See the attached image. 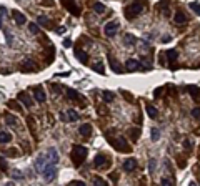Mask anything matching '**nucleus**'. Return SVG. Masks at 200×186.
I'll list each match as a JSON object with an SVG mask.
<instances>
[{
  "mask_svg": "<svg viewBox=\"0 0 200 186\" xmlns=\"http://www.w3.org/2000/svg\"><path fill=\"white\" fill-rule=\"evenodd\" d=\"M14 18H15V22H17L18 25H23V23H27L25 15H23V14H20V12H17V10L14 12Z\"/></svg>",
  "mask_w": 200,
  "mask_h": 186,
  "instance_id": "obj_13",
  "label": "nucleus"
},
{
  "mask_svg": "<svg viewBox=\"0 0 200 186\" xmlns=\"http://www.w3.org/2000/svg\"><path fill=\"white\" fill-rule=\"evenodd\" d=\"M153 169H155V160H150V163H149V171L153 173Z\"/></svg>",
  "mask_w": 200,
  "mask_h": 186,
  "instance_id": "obj_39",
  "label": "nucleus"
},
{
  "mask_svg": "<svg viewBox=\"0 0 200 186\" xmlns=\"http://www.w3.org/2000/svg\"><path fill=\"white\" fill-rule=\"evenodd\" d=\"M93 70H95L97 73H104L105 70H104V65H102V61H95L93 63Z\"/></svg>",
  "mask_w": 200,
  "mask_h": 186,
  "instance_id": "obj_27",
  "label": "nucleus"
},
{
  "mask_svg": "<svg viewBox=\"0 0 200 186\" xmlns=\"http://www.w3.org/2000/svg\"><path fill=\"white\" fill-rule=\"evenodd\" d=\"M112 141V144L117 148L118 151H130V146H129V143H127V140L125 138H115V140H110Z\"/></svg>",
  "mask_w": 200,
  "mask_h": 186,
  "instance_id": "obj_4",
  "label": "nucleus"
},
{
  "mask_svg": "<svg viewBox=\"0 0 200 186\" xmlns=\"http://www.w3.org/2000/svg\"><path fill=\"white\" fill-rule=\"evenodd\" d=\"M75 55H77V58L82 61V63H87L88 57H87V53H85V52H82V50H79V48H77V50H75Z\"/></svg>",
  "mask_w": 200,
  "mask_h": 186,
  "instance_id": "obj_17",
  "label": "nucleus"
},
{
  "mask_svg": "<svg viewBox=\"0 0 200 186\" xmlns=\"http://www.w3.org/2000/svg\"><path fill=\"white\" fill-rule=\"evenodd\" d=\"M104 32H105V35H107L108 38H113V37L117 35V32H118V23L117 22H108L107 25L104 27Z\"/></svg>",
  "mask_w": 200,
  "mask_h": 186,
  "instance_id": "obj_6",
  "label": "nucleus"
},
{
  "mask_svg": "<svg viewBox=\"0 0 200 186\" xmlns=\"http://www.w3.org/2000/svg\"><path fill=\"white\" fill-rule=\"evenodd\" d=\"M183 144H185V148H190V141H189V140H185V141H183Z\"/></svg>",
  "mask_w": 200,
  "mask_h": 186,
  "instance_id": "obj_45",
  "label": "nucleus"
},
{
  "mask_svg": "<svg viewBox=\"0 0 200 186\" xmlns=\"http://www.w3.org/2000/svg\"><path fill=\"white\" fill-rule=\"evenodd\" d=\"M39 23H40V25H47V23H48V18L43 17V15H40V17H39Z\"/></svg>",
  "mask_w": 200,
  "mask_h": 186,
  "instance_id": "obj_37",
  "label": "nucleus"
},
{
  "mask_svg": "<svg viewBox=\"0 0 200 186\" xmlns=\"http://www.w3.org/2000/svg\"><path fill=\"white\" fill-rule=\"evenodd\" d=\"M173 20L177 23H185L187 22V17L182 14V12H177V14H175V17H173Z\"/></svg>",
  "mask_w": 200,
  "mask_h": 186,
  "instance_id": "obj_20",
  "label": "nucleus"
},
{
  "mask_svg": "<svg viewBox=\"0 0 200 186\" xmlns=\"http://www.w3.org/2000/svg\"><path fill=\"white\" fill-rule=\"evenodd\" d=\"M45 155H39V158H37V163H35V169L37 171H43V163H45Z\"/></svg>",
  "mask_w": 200,
  "mask_h": 186,
  "instance_id": "obj_12",
  "label": "nucleus"
},
{
  "mask_svg": "<svg viewBox=\"0 0 200 186\" xmlns=\"http://www.w3.org/2000/svg\"><path fill=\"white\" fill-rule=\"evenodd\" d=\"M110 161L107 160V155H97L95 156V161H93V166L99 168V169H105L108 168Z\"/></svg>",
  "mask_w": 200,
  "mask_h": 186,
  "instance_id": "obj_5",
  "label": "nucleus"
},
{
  "mask_svg": "<svg viewBox=\"0 0 200 186\" xmlns=\"http://www.w3.org/2000/svg\"><path fill=\"white\" fill-rule=\"evenodd\" d=\"M110 63H112V68H113V70H115V72H117V73H120V72H122V70H120V68H118V63H117V61H115V60H113V58H110Z\"/></svg>",
  "mask_w": 200,
  "mask_h": 186,
  "instance_id": "obj_33",
  "label": "nucleus"
},
{
  "mask_svg": "<svg viewBox=\"0 0 200 186\" xmlns=\"http://www.w3.org/2000/svg\"><path fill=\"white\" fill-rule=\"evenodd\" d=\"M190 186H197V183H195V181H192V183H190Z\"/></svg>",
  "mask_w": 200,
  "mask_h": 186,
  "instance_id": "obj_47",
  "label": "nucleus"
},
{
  "mask_svg": "<svg viewBox=\"0 0 200 186\" xmlns=\"http://www.w3.org/2000/svg\"><path fill=\"white\" fill-rule=\"evenodd\" d=\"M93 184H95V186H108L107 181L102 180V178H93Z\"/></svg>",
  "mask_w": 200,
  "mask_h": 186,
  "instance_id": "obj_28",
  "label": "nucleus"
},
{
  "mask_svg": "<svg viewBox=\"0 0 200 186\" xmlns=\"http://www.w3.org/2000/svg\"><path fill=\"white\" fill-rule=\"evenodd\" d=\"M170 40H172V37H170V35H165L164 38H162V42H164V43H167V42H170Z\"/></svg>",
  "mask_w": 200,
  "mask_h": 186,
  "instance_id": "obj_43",
  "label": "nucleus"
},
{
  "mask_svg": "<svg viewBox=\"0 0 200 186\" xmlns=\"http://www.w3.org/2000/svg\"><path fill=\"white\" fill-rule=\"evenodd\" d=\"M189 90L192 92L190 95H192V97L195 98V101H200V95H198V93H200V88H192V86H190Z\"/></svg>",
  "mask_w": 200,
  "mask_h": 186,
  "instance_id": "obj_24",
  "label": "nucleus"
},
{
  "mask_svg": "<svg viewBox=\"0 0 200 186\" xmlns=\"http://www.w3.org/2000/svg\"><path fill=\"white\" fill-rule=\"evenodd\" d=\"M0 169H2L3 173H7V161L3 158H0Z\"/></svg>",
  "mask_w": 200,
  "mask_h": 186,
  "instance_id": "obj_35",
  "label": "nucleus"
},
{
  "mask_svg": "<svg viewBox=\"0 0 200 186\" xmlns=\"http://www.w3.org/2000/svg\"><path fill=\"white\" fill-rule=\"evenodd\" d=\"M192 115H194L195 118H200V108H194L192 110Z\"/></svg>",
  "mask_w": 200,
  "mask_h": 186,
  "instance_id": "obj_40",
  "label": "nucleus"
},
{
  "mask_svg": "<svg viewBox=\"0 0 200 186\" xmlns=\"http://www.w3.org/2000/svg\"><path fill=\"white\" fill-rule=\"evenodd\" d=\"M177 58H178V53L175 50H169V52H167V60L170 61V65H173Z\"/></svg>",
  "mask_w": 200,
  "mask_h": 186,
  "instance_id": "obj_14",
  "label": "nucleus"
},
{
  "mask_svg": "<svg viewBox=\"0 0 200 186\" xmlns=\"http://www.w3.org/2000/svg\"><path fill=\"white\" fill-rule=\"evenodd\" d=\"M150 138H152L153 141H157V140L160 138V131H158L157 128H152V135H150Z\"/></svg>",
  "mask_w": 200,
  "mask_h": 186,
  "instance_id": "obj_29",
  "label": "nucleus"
},
{
  "mask_svg": "<svg viewBox=\"0 0 200 186\" xmlns=\"http://www.w3.org/2000/svg\"><path fill=\"white\" fill-rule=\"evenodd\" d=\"M125 43H129V45H133V43H135V37H133V35H125Z\"/></svg>",
  "mask_w": 200,
  "mask_h": 186,
  "instance_id": "obj_31",
  "label": "nucleus"
},
{
  "mask_svg": "<svg viewBox=\"0 0 200 186\" xmlns=\"http://www.w3.org/2000/svg\"><path fill=\"white\" fill-rule=\"evenodd\" d=\"M72 186H85V183H84V181H73Z\"/></svg>",
  "mask_w": 200,
  "mask_h": 186,
  "instance_id": "obj_42",
  "label": "nucleus"
},
{
  "mask_svg": "<svg viewBox=\"0 0 200 186\" xmlns=\"http://www.w3.org/2000/svg\"><path fill=\"white\" fill-rule=\"evenodd\" d=\"M102 100H104L105 103H112V101H113V93H110V92H102Z\"/></svg>",
  "mask_w": 200,
  "mask_h": 186,
  "instance_id": "obj_19",
  "label": "nucleus"
},
{
  "mask_svg": "<svg viewBox=\"0 0 200 186\" xmlns=\"http://www.w3.org/2000/svg\"><path fill=\"white\" fill-rule=\"evenodd\" d=\"M130 133H132V140L135 141V140L138 138V133H140V130H138V128H132V130H130Z\"/></svg>",
  "mask_w": 200,
  "mask_h": 186,
  "instance_id": "obj_32",
  "label": "nucleus"
},
{
  "mask_svg": "<svg viewBox=\"0 0 200 186\" xmlns=\"http://www.w3.org/2000/svg\"><path fill=\"white\" fill-rule=\"evenodd\" d=\"M147 113H149L150 118H155V117L158 115V111H157V108H155V106H147Z\"/></svg>",
  "mask_w": 200,
  "mask_h": 186,
  "instance_id": "obj_23",
  "label": "nucleus"
},
{
  "mask_svg": "<svg viewBox=\"0 0 200 186\" xmlns=\"http://www.w3.org/2000/svg\"><path fill=\"white\" fill-rule=\"evenodd\" d=\"M138 67H140V63H138L137 60H129L127 61V70H130V72H135V70H138Z\"/></svg>",
  "mask_w": 200,
  "mask_h": 186,
  "instance_id": "obj_15",
  "label": "nucleus"
},
{
  "mask_svg": "<svg viewBox=\"0 0 200 186\" xmlns=\"http://www.w3.org/2000/svg\"><path fill=\"white\" fill-rule=\"evenodd\" d=\"M15 120H17L15 117H12V115H7V118H5V123H7V125H9V126H15V125H17V121H15Z\"/></svg>",
  "mask_w": 200,
  "mask_h": 186,
  "instance_id": "obj_25",
  "label": "nucleus"
},
{
  "mask_svg": "<svg viewBox=\"0 0 200 186\" xmlns=\"http://www.w3.org/2000/svg\"><path fill=\"white\" fill-rule=\"evenodd\" d=\"M93 10H95V14H104V12H105V5H104V3H100V2H97L95 3V5H93Z\"/></svg>",
  "mask_w": 200,
  "mask_h": 186,
  "instance_id": "obj_21",
  "label": "nucleus"
},
{
  "mask_svg": "<svg viewBox=\"0 0 200 186\" xmlns=\"http://www.w3.org/2000/svg\"><path fill=\"white\" fill-rule=\"evenodd\" d=\"M189 7H190V10H194V14L200 15V3H197V2H192Z\"/></svg>",
  "mask_w": 200,
  "mask_h": 186,
  "instance_id": "obj_26",
  "label": "nucleus"
},
{
  "mask_svg": "<svg viewBox=\"0 0 200 186\" xmlns=\"http://www.w3.org/2000/svg\"><path fill=\"white\" fill-rule=\"evenodd\" d=\"M142 9H144L142 2H140V0H137V2H133L132 5H129L127 9H125V17H127V18H135L137 15L142 12Z\"/></svg>",
  "mask_w": 200,
  "mask_h": 186,
  "instance_id": "obj_2",
  "label": "nucleus"
},
{
  "mask_svg": "<svg viewBox=\"0 0 200 186\" xmlns=\"http://www.w3.org/2000/svg\"><path fill=\"white\" fill-rule=\"evenodd\" d=\"M5 38H7V42H9V45L14 43V37H12V34L9 30H5Z\"/></svg>",
  "mask_w": 200,
  "mask_h": 186,
  "instance_id": "obj_34",
  "label": "nucleus"
},
{
  "mask_svg": "<svg viewBox=\"0 0 200 186\" xmlns=\"http://www.w3.org/2000/svg\"><path fill=\"white\" fill-rule=\"evenodd\" d=\"M12 140V135L7 131H0V143H9Z\"/></svg>",
  "mask_w": 200,
  "mask_h": 186,
  "instance_id": "obj_18",
  "label": "nucleus"
},
{
  "mask_svg": "<svg viewBox=\"0 0 200 186\" xmlns=\"http://www.w3.org/2000/svg\"><path fill=\"white\" fill-rule=\"evenodd\" d=\"M45 158H47V164H55L57 166V163H59V153H57L55 148H50L47 151Z\"/></svg>",
  "mask_w": 200,
  "mask_h": 186,
  "instance_id": "obj_7",
  "label": "nucleus"
},
{
  "mask_svg": "<svg viewBox=\"0 0 200 186\" xmlns=\"http://www.w3.org/2000/svg\"><path fill=\"white\" fill-rule=\"evenodd\" d=\"M0 28H2V14H0Z\"/></svg>",
  "mask_w": 200,
  "mask_h": 186,
  "instance_id": "obj_46",
  "label": "nucleus"
},
{
  "mask_svg": "<svg viewBox=\"0 0 200 186\" xmlns=\"http://www.w3.org/2000/svg\"><path fill=\"white\" fill-rule=\"evenodd\" d=\"M162 186H173V181H172V180H167V178H164V180H162Z\"/></svg>",
  "mask_w": 200,
  "mask_h": 186,
  "instance_id": "obj_38",
  "label": "nucleus"
},
{
  "mask_svg": "<svg viewBox=\"0 0 200 186\" xmlns=\"http://www.w3.org/2000/svg\"><path fill=\"white\" fill-rule=\"evenodd\" d=\"M65 113H67V121H77V120H79V113H77V111L68 110V111H65Z\"/></svg>",
  "mask_w": 200,
  "mask_h": 186,
  "instance_id": "obj_16",
  "label": "nucleus"
},
{
  "mask_svg": "<svg viewBox=\"0 0 200 186\" xmlns=\"http://www.w3.org/2000/svg\"><path fill=\"white\" fill-rule=\"evenodd\" d=\"M18 101H20V103H23V106H25V108H30V106H32V98L28 97V95H27L25 92L18 93Z\"/></svg>",
  "mask_w": 200,
  "mask_h": 186,
  "instance_id": "obj_8",
  "label": "nucleus"
},
{
  "mask_svg": "<svg viewBox=\"0 0 200 186\" xmlns=\"http://www.w3.org/2000/svg\"><path fill=\"white\" fill-rule=\"evenodd\" d=\"M68 98H70V100H80V101L84 100V98L80 97V95L77 93L75 90H68Z\"/></svg>",
  "mask_w": 200,
  "mask_h": 186,
  "instance_id": "obj_22",
  "label": "nucleus"
},
{
  "mask_svg": "<svg viewBox=\"0 0 200 186\" xmlns=\"http://www.w3.org/2000/svg\"><path fill=\"white\" fill-rule=\"evenodd\" d=\"M43 178H45L47 183H50V181H54L57 178V166L55 164H45V168H43Z\"/></svg>",
  "mask_w": 200,
  "mask_h": 186,
  "instance_id": "obj_3",
  "label": "nucleus"
},
{
  "mask_svg": "<svg viewBox=\"0 0 200 186\" xmlns=\"http://www.w3.org/2000/svg\"><path fill=\"white\" fill-rule=\"evenodd\" d=\"M79 131H80V135H82V136H90V133H92V126L88 125V123H84V125H80Z\"/></svg>",
  "mask_w": 200,
  "mask_h": 186,
  "instance_id": "obj_11",
  "label": "nucleus"
},
{
  "mask_svg": "<svg viewBox=\"0 0 200 186\" xmlns=\"http://www.w3.org/2000/svg\"><path fill=\"white\" fill-rule=\"evenodd\" d=\"M5 186H14V183H7Z\"/></svg>",
  "mask_w": 200,
  "mask_h": 186,
  "instance_id": "obj_48",
  "label": "nucleus"
},
{
  "mask_svg": "<svg viewBox=\"0 0 200 186\" xmlns=\"http://www.w3.org/2000/svg\"><path fill=\"white\" fill-rule=\"evenodd\" d=\"M9 106H10V108H14V110H20V105H18L17 101H14V100L9 101Z\"/></svg>",
  "mask_w": 200,
  "mask_h": 186,
  "instance_id": "obj_36",
  "label": "nucleus"
},
{
  "mask_svg": "<svg viewBox=\"0 0 200 186\" xmlns=\"http://www.w3.org/2000/svg\"><path fill=\"white\" fill-rule=\"evenodd\" d=\"M34 98H35V100L39 101V103H43V101L47 100L45 93H43V90L40 88V86H37V88H35V92H34Z\"/></svg>",
  "mask_w": 200,
  "mask_h": 186,
  "instance_id": "obj_9",
  "label": "nucleus"
},
{
  "mask_svg": "<svg viewBox=\"0 0 200 186\" xmlns=\"http://www.w3.org/2000/svg\"><path fill=\"white\" fill-rule=\"evenodd\" d=\"M135 168H137V160L135 158H129L124 163V169H125V171H133Z\"/></svg>",
  "mask_w": 200,
  "mask_h": 186,
  "instance_id": "obj_10",
  "label": "nucleus"
},
{
  "mask_svg": "<svg viewBox=\"0 0 200 186\" xmlns=\"http://www.w3.org/2000/svg\"><path fill=\"white\" fill-rule=\"evenodd\" d=\"M60 120H62V121H67V113H65V111L60 113Z\"/></svg>",
  "mask_w": 200,
  "mask_h": 186,
  "instance_id": "obj_44",
  "label": "nucleus"
},
{
  "mask_svg": "<svg viewBox=\"0 0 200 186\" xmlns=\"http://www.w3.org/2000/svg\"><path fill=\"white\" fill-rule=\"evenodd\" d=\"M12 176H14L15 180H20V178H22V175H20L18 171H14V173H12Z\"/></svg>",
  "mask_w": 200,
  "mask_h": 186,
  "instance_id": "obj_41",
  "label": "nucleus"
},
{
  "mask_svg": "<svg viewBox=\"0 0 200 186\" xmlns=\"http://www.w3.org/2000/svg\"><path fill=\"white\" fill-rule=\"evenodd\" d=\"M28 30H30V34H34V35H37V34H39V25H37V23H34V22H32L30 25H28Z\"/></svg>",
  "mask_w": 200,
  "mask_h": 186,
  "instance_id": "obj_30",
  "label": "nucleus"
},
{
  "mask_svg": "<svg viewBox=\"0 0 200 186\" xmlns=\"http://www.w3.org/2000/svg\"><path fill=\"white\" fill-rule=\"evenodd\" d=\"M72 161H73V166H77L79 168L80 164L84 163V160H85V156H87V148L85 146H80V144H73V148H72Z\"/></svg>",
  "mask_w": 200,
  "mask_h": 186,
  "instance_id": "obj_1",
  "label": "nucleus"
}]
</instances>
